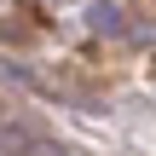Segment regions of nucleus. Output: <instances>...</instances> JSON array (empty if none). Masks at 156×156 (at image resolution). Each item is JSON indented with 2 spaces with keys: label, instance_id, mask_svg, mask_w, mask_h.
I'll return each mask as SVG.
<instances>
[{
  "label": "nucleus",
  "instance_id": "obj_2",
  "mask_svg": "<svg viewBox=\"0 0 156 156\" xmlns=\"http://www.w3.org/2000/svg\"><path fill=\"white\" fill-rule=\"evenodd\" d=\"M29 156H69L64 145H29Z\"/></svg>",
  "mask_w": 156,
  "mask_h": 156
},
{
  "label": "nucleus",
  "instance_id": "obj_1",
  "mask_svg": "<svg viewBox=\"0 0 156 156\" xmlns=\"http://www.w3.org/2000/svg\"><path fill=\"white\" fill-rule=\"evenodd\" d=\"M93 23L98 29H116V6H93Z\"/></svg>",
  "mask_w": 156,
  "mask_h": 156
}]
</instances>
